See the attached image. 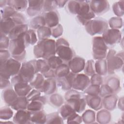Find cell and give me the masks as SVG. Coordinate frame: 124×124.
<instances>
[{"instance_id":"obj_22","label":"cell","mask_w":124,"mask_h":124,"mask_svg":"<svg viewBox=\"0 0 124 124\" xmlns=\"http://www.w3.org/2000/svg\"><path fill=\"white\" fill-rule=\"evenodd\" d=\"M18 96L14 89L11 87L4 89L2 92V99L8 106L11 107Z\"/></svg>"},{"instance_id":"obj_30","label":"cell","mask_w":124,"mask_h":124,"mask_svg":"<svg viewBox=\"0 0 124 124\" xmlns=\"http://www.w3.org/2000/svg\"><path fill=\"white\" fill-rule=\"evenodd\" d=\"M95 71L100 76L106 75L108 73V67L106 60H98L94 63Z\"/></svg>"},{"instance_id":"obj_13","label":"cell","mask_w":124,"mask_h":124,"mask_svg":"<svg viewBox=\"0 0 124 124\" xmlns=\"http://www.w3.org/2000/svg\"><path fill=\"white\" fill-rule=\"evenodd\" d=\"M90 6L95 15L104 14L109 9V4L107 0H91L90 1Z\"/></svg>"},{"instance_id":"obj_21","label":"cell","mask_w":124,"mask_h":124,"mask_svg":"<svg viewBox=\"0 0 124 124\" xmlns=\"http://www.w3.org/2000/svg\"><path fill=\"white\" fill-rule=\"evenodd\" d=\"M16 26L11 18H0V34L8 35L11 31Z\"/></svg>"},{"instance_id":"obj_6","label":"cell","mask_w":124,"mask_h":124,"mask_svg":"<svg viewBox=\"0 0 124 124\" xmlns=\"http://www.w3.org/2000/svg\"><path fill=\"white\" fill-rule=\"evenodd\" d=\"M106 61L108 67V73L109 74H114L115 71H119L124 64L123 52L116 54L113 49H110L107 54Z\"/></svg>"},{"instance_id":"obj_19","label":"cell","mask_w":124,"mask_h":124,"mask_svg":"<svg viewBox=\"0 0 124 124\" xmlns=\"http://www.w3.org/2000/svg\"><path fill=\"white\" fill-rule=\"evenodd\" d=\"M46 102V97L44 96H39L29 102L27 109L31 112L43 110Z\"/></svg>"},{"instance_id":"obj_15","label":"cell","mask_w":124,"mask_h":124,"mask_svg":"<svg viewBox=\"0 0 124 124\" xmlns=\"http://www.w3.org/2000/svg\"><path fill=\"white\" fill-rule=\"evenodd\" d=\"M44 0H28L27 13L30 16H37L42 10Z\"/></svg>"},{"instance_id":"obj_9","label":"cell","mask_w":124,"mask_h":124,"mask_svg":"<svg viewBox=\"0 0 124 124\" xmlns=\"http://www.w3.org/2000/svg\"><path fill=\"white\" fill-rule=\"evenodd\" d=\"M108 46L105 43L102 37L96 36L93 40V52L94 59L102 60L105 58L107 54Z\"/></svg>"},{"instance_id":"obj_28","label":"cell","mask_w":124,"mask_h":124,"mask_svg":"<svg viewBox=\"0 0 124 124\" xmlns=\"http://www.w3.org/2000/svg\"><path fill=\"white\" fill-rule=\"evenodd\" d=\"M29 103V102L27 100L26 96H18L11 106V107L16 111L25 110L27 109Z\"/></svg>"},{"instance_id":"obj_11","label":"cell","mask_w":124,"mask_h":124,"mask_svg":"<svg viewBox=\"0 0 124 124\" xmlns=\"http://www.w3.org/2000/svg\"><path fill=\"white\" fill-rule=\"evenodd\" d=\"M102 38L107 46H113L121 41L122 34L118 29H107L102 34Z\"/></svg>"},{"instance_id":"obj_49","label":"cell","mask_w":124,"mask_h":124,"mask_svg":"<svg viewBox=\"0 0 124 124\" xmlns=\"http://www.w3.org/2000/svg\"><path fill=\"white\" fill-rule=\"evenodd\" d=\"M109 26L111 29H118L123 26V20L120 17H113L109 20Z\"/></svg>"},{"instance_id":"obj_4","label":"cell","mask_w":124,"mask_h":124,"mask_svg":"<svg viewBox=\"0 0 124 124\" xmlns=\"http://www.w3.org/2000/svg\"><path fill=\"white\" fill-rule=\"evenodd\" d=\"M25 33L18 38L10 40L9 51L13 58L20 62L23 61L26 56L25 48L28 46L25 39Z\"/></svg>"},{"instance_id":"obj_23","label":"cell","mask_w":124,"mask_h":124,"mask_svg":"<svg viewBox=\"0 0 124 124\" xmlns=\"http://www.w3.org/2000/svg\"><path fill=\"white\" fill-rule=\"evenodd\" d=\"M13 86L18 96H27L33 89L30 84L23 82H17Z\"/></svg>"},{"instance_id":"obj_59","label":"cell","mask_w":124,"mask_h":124,"mask_svg":"<svg viewBox=\"0 0 124 124\" xmlns=\"http://www.w3.org/2000/svg\"><path fill=\"white\" fill-rule=\"evenodd\" d=\"M11 82L9 81V79L0 77V86L1 89H5L11 87Z\"/></svg>"},{"instance_id":"obj_44","label":"cell","mask_w":124,"mask_h":124,"mask_svg":"<svg viewBox=\"0 0 124 124\" xmlns=\"http://www.w3.org/2000/svg\"><path fill=\"white\" fill-rule=\"evenodd\" d=\"M79 7L80 0L68 1L67 9L70 13L77 15Z\"/></svg>"},{"instance_id":"obj_18","label":"cell","mask_w":124,"mask_h":124,"mask_svg":"<svg viewBox=\"0 0 124 124\" xmlns=\"http://www.w3.org/2000/svg\"><path fill=\"white\" fill-rule=\"evenodd\" d=\"M57 90V82L54 78H46L39 91L47 95L54 93Z\"/></svg>"},{"instance_id":"obj_47","label":"cell","mask_w":124,"mask_h":124,"mask_svg":"<svg viewBox=\"0 0 124 124\" xmlns=\"http://www.w3.org/2000/svg\"><path fill=\"white\" fill-rule=\"evenodd\" d=\"M114 13L117 16L120 17L124 15V0L115 2L112 6Z\"/></svg>"},{"instance_id":"obj_12","label":"cell","mask_w":124,"mask_h":124,"mask_svg":"<svg viewBox=\"0 0 124 124\" xmlns=\"http://www.w3.org/2000/svg\"><path fill=\"white\" fill-rule=\"evenodd\" d=\"M90 84V79L84 74H75L72 81V89L84 91Z\"/></svg>"},{"instance_id":"obj_51","label":"cell","mask_w":124,"mask_h":124,"mask_svg":"<svg viewBox=\"0 0 124 124\" xmlns=\"http://www.w3.org/2000/svg\"><path fill=\"white\" fill-rule=\"evenodd\" d=\"M57 7L55 0H44L43 11L48 12L55 10Z\"/></svg>"},{"instance_id":"obj_25","label":"cell","mask_w":124,"mask_h":124,"mask_svg":"<svg viewBox=\"0 0 124 124\" xmlns=\"http://www.w3.org/2000/svg\"><path fill=\"white\" fill-rule=\"evenodd\" d=\"M28 30V25L27 24L16 25L10 32L8 37L11 40L15 39L21 35L26 33Z\"/></svg>"},{"instance_id":"obj_1","label":"cell","mask_w":124,"mask_h":124,"mask_svg":"<svg viewBox=\"0 0 124 124\" xmlns=\"http://www.w3.org/2000/svg\"><path fill=\"white\" fill-rule=\"evenodd\" d=\"M37 60H31L23 62L21 66L18 74L12 77L11 79L12 85L19 82L29 83L38 73L37 65Z\"/></svg>"},{"instance_id":"obj_55","label":"cell","mask_w":124,"mask_h":124,"mask_svg":"<svg viewBox=\"0 0 124 124\" xmlns=\"http://www.w3.org/2000/svg\"><path fill=\"white\" fill-rule=\"evenodd\" d=\"M103 83V79L101 76L97 74H94L91 76L90 79V83L91 84L96 85L98 86H101Z\"/></svg>"},{"instance_id":"obj_26","label":"cell","mask_w":124,"mask_h":124,"mask_svg":"<svg viewBox=\"0 0 124 124\" xmlns=\"http://www.w3.org/2000/svg\"><path fill=\"white\" fill-rule=\"evenodd\" d=\"M102 100V104L104 107L107 110H112L116 107V103L118 100L117 96L113 94H110L103 97Z\"/></svg>"},{"instance_id":"obj_17","label":"cell","mask_w":124,"mask_h":124,"mask_svg":"<svg viewBox=\"0 0 124 124\" xmlns=\"http://www.w3.org/2000/svg\"><path fill=\"white\" fill-rule=\"evenodd\" d=\"M46 25L50 29L59 24L60 16L56 10L48 12L45 13L44 16Z\"/></svg>"},{"instance_id":"obj_32","label":"cell","mask_w":124,"mask_h":124,"mask_svg":"<svg viewBox=\"0 0 124 124\" xmlns=\"http://www.w3.org/2000/svg\"><path fill=\"white\" fill-rule=\"evenodd\" d=\"M76 111L68 104L65 103V105L62 106L60 109V113L64 120H67L70 116L76 113Z\"/></svg>"},{"instance_id":"obj_31","label":"cell","mask_w":124,"mask_h":124,"mask_svg":"<svg viewBox=\"0 0 124 124\" xmlns=\"http://www.w3.org/2000/svg\"><path fill=\"white\" fill-rule=\"evenodd\" d=\"M46 25L44 16H37L32 19L30 22V27L32 30H38L39 28Z\"/></svg>"},{"instance_id":"obj_60","label":"cell","mask_w":124,"mask_h":124,"mask_svg":"<svg viewBox=\"0 0 124 124\" xmlns=\"http://www.w3.org/2000/svg\"><path fill=\"white\" fill-rule=\"evenodd\" d=\"M57 7L62 8L64 7L65 4L68 2L67 0H55Z\"/></svg>"},{"instance_id":"obj_41","label":"cell","mask_w":124,"mask_h":124,"mask_svg":"<svg viewBox=\"0 0 124 124\" xmlns=\"http://www.w3.org/2000/svg\"><path fill=\"white\" fill-rule=\"evenodd\" d=\"M17 12L13 8L9 6L0 9V18H11Z\"/></svg>"},{"instance_id":"obj_8","label":"cell","mask_w":124,"mask_h":124,"mask_svg":"<svg viewBox=\"0 0 124 124\" xmlns=\"http://www.w3.org/2000/svg\"><path fill=\"white\" fill-rule=\"evenodd\" d=\"M108 28V23L103 18H97L89 21L85 25L86 31L91 35L103 34Z\"/></svg>"},{"instance_id":"obj_37","label":"cell","mask_w":124,"mask_h":124,"mask_svg":"<svg viewBox=\"0 0 124 124\" xmlns=\"http://www.w3.org/2000/svg\"><path fill=\"white\" fill-rule=\"evenodd\" d=\"M25 39L27 45H33L37 42V37L35 31L32 29L28 30L25 33Z\"/></svg>"},{"instance_id":"obj_57","label":"cell","mask_w":124,"mask_h":124,"mask_svg":"<svg viewBox=\"0 0 124 124\" xmlns=\"http://www.w3.org/2000/svg\"><path fill=\"white\" fill-rule=\"evenodd\" d=\"M41 95V92L39 90L36 89L32 90L30 93L27 95L26 97L28 101L30 102L33 100V99H35L37 97L40 96Z\"/></svg>"},{"instance_id":"obj_58","label":"cell","mask_w":124,"mask_h":124,"mask_svg":"<svg viewBox=\"0 0 124 124\" xmlns=\"http://www.w3.org/2000/svg\"><path fill=\"white\" fill-rule=\"evenodd\" d=\"M10 52L7 49H0V62L5 61L10 58Z\"/></svg>"},{"instance_id":"obj_5","label":"cell","mask_w":124,"mask_h":124,"mask_svg":"<svg viewBox=\"0 0 124 124\" xmlns=\"http://www.w3.org/2000/svg\"><path fill=\"white\" fill-rule=\"evenodd\" d=\"M21 66L20 62L14 58L0 62V77L9 79L18 74Z\"/></svg>"},{"instance_id":"obj_29","label":"cell","mask_w":124,"mask_h":124,"mask_svg":"<svg viewBox=\"0 0 124 124\" xmlns=\"http://www.w3.org/2000/svg\"><path fill=\"white\" fill-rule=\"evenodd\" d=\"M31 123L45 124L46 121V115L43 110L31 112Z\"/></svg>"},{"instance_id":"obj_52","label":"cell","mask_w":124,"mask_h":124,"mask_svg":"<svg viewBox=\"0 0 124 124\" xmlns=\"http://www.w3.org/2000/svg\"><path fill=\"white\" fill-rule=\"evenodd\" d=\"M114 94L112 90L106 84L101 85L100 87V91L99 95L101 97Z\"/></svg>"},{"instance_id":"obj_54","label":"cell","mask_w":124,"mask_h":124,"mask_svg":"<svg viewBox=\"0 0 124 124\" xmlns=\"http://www.w3.org/2000/svg\"><path fill=\"white\" fill-rule=\"evenodd\" d=\"M51 30L52 36L56 38L60 36L63 32L62 26L60 24L56 26L51 28Z\"/></svg>"},{"instance_id":"obj_50","label":"cell","mask_w":124,"mask_h":124,"mask_svg":"<svg viewBox=\"0 0 124 124\" xmlns=\"http://www.w3.org/2000/svg\"><path fill=\"white\" fill-rule=\"evenodd\" d=\"M100 86L91 84L89 85L87 88L84 91V93L90 95H99L100 91Z\"/></svg>"},{"instance_id":"obj_20","label":"cell","mask_w":124,"mask_h":124,"mask_svg":"<svg viewBox=\"0 0 124 124\" xmlns=\"http://www.w3.org/2000/svg\"><path fill=\"white\" fill-rule=\"evenodd\" d=\"M75 74L70 72L64 77L57 78L58 85L63 91H69L72 88V81Z\"/></svg>"},{"instance_id":"obj_35","label":"cell","mask_w":124,"mask_h":124,"mask_svg":"<svg viewBox=\"0 0 124 124\" xmlns=\"http://www.w3.org/2000/svg\"><path fill=\"white\" fill-rule=\"evenodd\" d=\"M111 119V115L108 111L102 109L98 111L96 115V120L99 123L106 124L109 122Z\"/></svg>"},{"instance_id":"obj_48","label":"cell","mask_w":124,"mask_h":124,"mask_svg":"<svg viewBox=\"0 0 124 124\" xmlns=\"http://www.w3.org/2000/svg\"><path fill=\"white\" fill-rule=\"evenodd\" d=\"M50 103L55 107H60L63 103V99L62 96L59 94L53 93L49 98Z\"/></svg>"},{"instance_id":"obj_40","label":"cell","mask_w":124,"mask_h":124,"mask_svg":"<svg viewBox=\"0 0 124 124\" xmlns=\"http://www.w3.org/2000/svg\"><path fill=\"white\" fill-rule=\"evenodd\" d=\"M47 124H63V119L57 112H53L46 115Z\"/></svg>"},{"instance_id":"obj_39","label":"cell","mask_w":124,"mask_h":124,"mask_svg":"<svg viewBox=\"0 0 124 124\" xmlns=\"http://www.w3.org/2000/svg\"><path fill=\"white\" fill-rule=\"evenodd\" d=\"M55 76L57 78L64 77L67 75L70 72V69L67 64L63 63L55 70Z\"/></svg>"},{"instance_id":"obj_46","label":"cell","mask_w":124,"mask_h":124,"mask_svg":"<svg viewBox=\"0 0 124 124\" xmlns=\"http://www.w3.org/2000/svg\"><path fill=\"white\" fill-rule=\"evenodd\" d=\"M13 115V111L8 107H3L0 108V118L1 120H7L12 118Z\"/></svg>"},{"instance_id":"obj_16","label":"cell","mask_w":124,"mask_h":124,"mask_svg":"<svg viewBox=\"0 0 124 124\" xmlns=\"http://www.w3.org/2000/svg\"><path fill=\"white\" fill-rule=\"evenodd\" d=\"M31 115V112L27 109L17 110L13 117L14 123L20 124H32Z\"/></svg>"},{"instance_id":"obj_2","label":"cell","mask_w":124,"mask_h":124,"mask_svg":"<svg viewBox=\"0 0 124 124\" xmlns=\"http://www.w3.org/2000/svg\"><path fill=\"white\" fill-rule=\"evenodd\" d=\"M33 53L36 58H43L46 60L55 56L56 42L49 38L39 40L33 47Z\"/></svg>"},{"instance_id":"obj_14","label":"cell","mask_w":124,"mask_h":124,"mask_svg":"<svg viewBox=\"0 0 124 124\" xmlns=\"http://www.w3.org/2000/svg\"><path fill=\"white\" fill-rule=\"evenodd\" d=\"M67 65L72 72L78 74L84 70L85 62L82 58L74 57L68 62Z\"/></svg>"},{"instance_id":"obj_3","label":"cell","mask_w":124,"mask_h":124,"mask_svg":"<svg viewBox=\"0 0 124 124\" xmlns=\"http://www.w3.org/2000/svg\"><path fill=\"white\" fill-rule=\"evenodd\" d=\"M64 96L66 103L70 105L76 112L81 113L85 109L87 103L83 93L77 90L71 89L66 93Z\"/></svg>"},{"instance_id":"obj_36","label":"cell","mask_w":124,"mask_h":124,"mask_svg":"<svg viewBox=\"0 0 124 124\" xmlns=\"http://www.w3.org/2000/svg\"><path fill=\"white\" fill-rule=\"evenodd\" d=\"M106 84L112 90L114 93L118 92L121 89L120 81L117 78L115 77L108 78L106 81Z\"/></svg>"},{"instance_id":"obj_27","label":"cell","mask_w":124,"mask_h":124,"mask_svg":"<svg viewBox=\"0 0 124 124\" xmlns=\"http://www.w3.org/2000/svg\"><path fill=\"white\" fill-rule=\"evenodd\" d=\"M7 5L12 7L17 12H20L27 9L28 1L24 0H7Z\"/></svg>"},{"instance_id":"obj_24","label":"cell","mask_w":124,"mask_h":124,"mask_svg":"<svg viewBox=\"0 0 124 124\" xmlns=\"http://www.w3.org/2000/svg\"><path fill=\"white\" fill-rule=\"evenodd\" d=\"M85 99L87 104L89 107L95 110H98L102 107V97L99 95L85 96Z\"/></svg>"},{"instance_id":"obj_7","label":"cell","mask_w":124,"mask_h":124,"mask_svg":"<svg viewBox=\"0 0 124 124\" xmlns=\"http://www.w3.org/2000/svg\"><path fill=\"white\" fill-rule=\"evenodd\" d=\"M56 53L64 62H68L74 57V51L70 47L67 40L63 38L58 39L56 42Z\"/></svg>"},{"instance_id":"obj_42","label":"cell","mask_w":124,"mask_h":124,"mask_svg":"<svg viewBox=\"0 0 124 124\" xmlns=\"http://www.w3.org/2000/svg\"><path fill=\"white\" fill-rule=\"evenodd\" d=\"M81 117L86 124L93 123L95 120V112L92 110H87L83 113Z\"/></svg>"},{"instance_id":"obj_33","label":"cell","mask_w":124,"mask_h":124,"mask_svg":"<svg viewBox=\"0 0 124 124\" xmlns=\"http://www.w3.org/2000/svg\"><path fill=\"white\" fill-rule=\"evenodd\" d=\"M45 80L43 75L41 73H37L29 84L32 88L39 90L43 85Z\"/></svg>"},{"instance_id":"obj_10","label":"cell","mask_w":124,"mask_h":124,"mask_svg":"<svg viewBox=\"0 0 124 124\" xmlns=\"http://www.w3.org/2000/svg\"><path fill=\"white\" fill-rule=\"evenodd\" d=\"M90 1H80V7L77 16L79 21L84 26L95 16L90 8Z\"/></svg>"},{"instance_id":"obj_38","label":"cell","mask_w":124,"mask_h":124,"mask_svg":"<svg viewBox=\"0 0 124 124\" xmlns=\"http://www.w3.org/2000/svg\"><path fill=\"white\" fill-rule=\"evenodd\" d=\"M37 33L39 40L48 39L52 35L51 29L45 26L37 30Z\"/></svg>"},{"instance_id":"obj_43","label":"cell","mask_w":124,"mask_h":124,"mask_svg":"<svg viewBox=\"0 0 124 124\" xmlns=\"http://www.w3.org/2000/svg\"><path fill=\"white\" fill-rule=\"evenodd\" d=\"M46 61L50 67L54 70H55L63 63V62L58 56H56L50 57L46 60Z\"/></svg>"},{"instance_id":"obj_45","label":"cell","mask_w":124,"mask_h":124,"mask_svg":"<svg viewBox=\"0 0 124 124\" xmlns=\"http://www.w3.org/2000/svg\"><path fill=\"white\" fill-rule=\"evenodd\" d=\"M84 70L85 74L88 76H92L95 74L94 61L93 60H88L85 63Z\"/></svg>"},{"instance_id":"obj_53","label":"cell","mask_w":124,"mask_h":124,"mask_svg":"<svg viewBox=\"0 0 124 124\" xmlns=\"http://www.w3.org/2000/svg\"><path fill=\"white\" fill-rule=\"evenodd\" d=\"M10 39L7 35L0 34V49H6L9 47Z\"/></svg>"},{"instance_id":"obj_34","label":"cell","mask_w":124,"mask_h":124,"mask_svg":"<svg viewBox=\"0 0 124 124\" xmlns=\"http://www.w3.org/2000/svg\"><path fill=\"white\" fill-rule=\"evenodd\" d=\"M36 65L38 73L39 72L43 76L46 74L51 69L46 60L44 59H39L37 60Z\"/></svg>"},{"instance_id":"obj_61","label":"cell","mask_w":124,"mask_h":124,"mask_svg":"<svg viewBox=\"0 0 124 124\" xmlns=\"http://www.w3.org/2000/svg\"><path fill=\"white\" fill-rule=\"evenodd\" d=\"M7 0H0V7L1 8L6 6L7 5Z\"/></svg>"},{"instance_id":"obj_56","label":"cell","mask_w":124,"mask_h":124,"mask_svg":"<svg viewBox=\"0 0 124 124\" xmlns=\"http://www.w3.org/2000/svg\"><path fill=\"white\" fill-rule=\"evenodd\" d=\"M67 123H78L80 124L82 121V117L76 113H74L67 119Z\"/></svg>"}]
</instances>
